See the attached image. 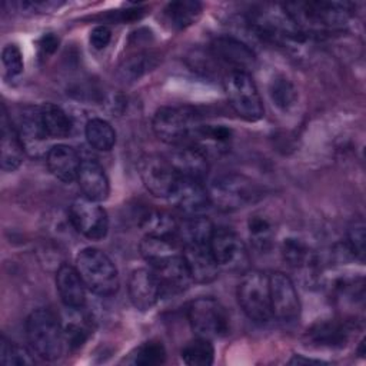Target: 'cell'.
I'll return each instance as SVG.
<instances>
[{
    "instance_id": "cell-14",
    "label": "cell",
    "mask_w": 366,
    "mask_h": 366,
    "mask_svg": "<svg viewBox=\"0 0 366 366\" xmlns=\"http://www.w3.org/2000/svg\"><path fill=\"white\" fill-rule=\"evenodd\" d=\"M174 209L186 216L203 214L210 203L209 192L200 180L179 177V182L167 197Z\"/></svg>"
},
{
    "instance_id": "cell-23",
    "label": "cell",
    "mask_w": 366,
    "mask_h": 366,
    "mask_svg": "<svg viewBox=\"0 0 366 366\" xmlns=\"http://www.w3.org/2000/svg\"><path fill=\"white\" fill-rule=\"evenodd\" d=\"M350 327L346 322L339 320H323L315 323L310 329H307L305 339L309 345L316 347H327L336 349L343 347L349 339Z\"/></svg>"
},
{
    "instance_id": "cell-31",
    "label": "cell",
    "mask_w": 366,
    "mask_h": 366,
    "mask_svg": "<svg viewBox=\"0 0 366 366\" xmlns=\"http://www.w3.org/2000/svg\"><path fill=\"white\" fill-rule=\"evenodd\" d=\"M180 357L190 366H209L214 362V347L210 339L196 336L180 350Z\"/></svg>"
},
{
    "instance_id": "cell-28",
    "label": "cell",
    "mask_w": 366,
    "mask_h": 366,
    "mask_svg": "<svg viewBox=\"0 0 366 366\" xmlns=\"http://www.w3.org/2000/svg\"><path fill=\"white\" fill-rule=\"evenodd\" d=\"M40 113L49 139H64L71 133L73 123L60 106L54 103H43L40 106Z\"/></svg>"
},
{
    "instance_id": "cell-20",
    "label": "cell",
    "mask_w": 366,
    "mask_h": 366,
    "mask_svg": "<svg viewBox=\"0 0 366 366\" xmlns=\"http://www.w3.org/2000/svg\"><path fill=\"white\" fill-rule=\"evenodd\" d=\"M56 287L63 305L69 309L79 310L86 305V285L80 277L76 266L61 264L56 272Z\"/></svg>"
},
{
    "instance_id": "cell-36",
    "label": "cell",
    "mask_w": 366,
    "mask_h": 366,
    "mask_svg": "<svg viewBox=\"0 0 366 366\" xmlns=\"http://www.w3.org/2000/svg\"><path fill=\"white\" fill-rule=\"evenodd\" d=\"M166 360V349L160 340L150 339L142 343L132 353V363L142 366L162 365Z\"/></svg>"
},
{
    "instance_id": "cell-24",
    "label": "cell",
    "mask_w": 366,
    "mask_h": 366,
    "mask_svg": "<svg viewBox=\"0 0 366 366\" xmlns=\"http://www.w3.org/2000/svg\"><path fill=\"white\" fill-rule=\"evenodd\" d=\"M152 270L154 272V274L159 279L162 296L184 292L193 282L182 254L170 259L169 262H166Z\"/></svg>"
},
{
    "instance_id": "cell-18",
    "label": "cell",
    "mask_w": 366,
    "mask_h": 366,
    "mask_svg": "<svg viewBox=\"0 0 366 366\" xmlns=\"http://www.w3.org/2000/svg\"><path fill=\"white\" fill-rule=\"evenodd\" d=\"M169 162L179 177L184 179L203 182L209 172V160L206 153L194 144L179 146L172 152Z\"/></svg>"
},
{
    "instance_id": "cell-10",
    "label": "cell",
    "mask_w": 366,
    "mask_h": 366,
    "mask_svg": "<svg viewBox=\"0 0 366 366\" xmlns=\"http://www.w3.org/2000/svg\"><path fill=\"white\" fill-rule=\"evenodd\" d=\"M69 219L73 227L90 240H100L109 232L106 210L86 197H79L70 204Z\"/></svg>"
},
{
    "instance_id": "cell-15",
    "label": "cell",
    "mask_w": 366,
    "mask_h": 366,
    "mask_svg": "<svg viewBox=\"0 0 366 366\" xmlns=\"http://www.w3.org/2000/svg\"><path fill=\"white\" fill-rule=\"evenodd\" d=\"M127 293L132 305L139 310H150L162 297L157 276L152 269H136L130 273Z\"/></svg>"
},
{
    "instance_id": "cell-26",
    "label": "cell",
    "mask_w": 366,
    "mask_h": 366,
    "mask_svg": "<svg viewBox=\"0 0 366 366\" xmlns=\"http://www.w3.org/2000/svg\"><path fill=\"white\" fill-rule=\"evenodd\" d=\"M202 3L196 0L170 1L163 9V20L172 30L180 31L194 24L202 16Z\"/></svg>"
},
{
    "instance_id": "cell-39",
    "label": "cell",
    "mask_w": 366,
    "mask_h": 366,
    "mask_svg": "<svg viewBox=\"0 0 366 366\" xmlns=\"http://www.w3.org/2000/svg\"><path fill=\"white\" fill-rule=\"evenodd\" d=\"M1 63L4 66L6 73L10 77L19 76L23 69H24V61H23V54L20 49L16 44H7L4 46L1 51Z\"/></svg>"
},
{
    "instance_id": "cell-17",
    "label": "cell",
    "mask_w": 366,
    "mask_h": 366,
    "mask_svg": "<svg viewBox=\"0 0 366 366\" xmlns=\"http://www.w3.org/2000/svg\"><path fill=\"white\" fill-rule=\"evenodd\" d=\"M24 144L21 137L9 117L6 106H1V120H0V163L4 172H14L24 157Z\"/></svg>"
},
{
    "instance_id": "cell-1",
    "label": "cell",
    "mask_w": 366,
    "mask_h": 366,
    "mask_svg": "<svg viewBox=\"0 0 366 366\" xmlns=\"http://www.w3.org/2000/svg\"><path fill=\"white\" fill-rule=\"evenodd\" d=\"M282 6L303 34L343 29L352 14L347 3L336 1H292Z\"/></svg>"
},
{
    "instance_id": "cell-25",
    "label": "cell",
    "mask_w": 366,
    "mask_h": 366,
    "mask_svg": "<svg viewBox=\"0 0 366 366\" xmlns=\"http://www.w3.org/2000/svg\"><path fill=\"white\" fill-rule=\"evenodd\" d=\"M139 250L150 269L159 267L170 259L182 254V246L176 239L153 234H144L139 244Z\"/></svg>"
},
{
    "instance_id": "cell-9",
    "label": "cell",
    "mask_w": 366,
    "mask_h": 366,
    "mask_svg": "<svg viewBox=\"0 0 366 366\" xmlns=\"http://www.w3.org/2000/svg\"><path fill=\"white\" fill-rule=\"evenodd\" d=\"M209 247L219 267L230 272H244L249 267L247 247L232 229L214 227Z\"/></svg>"
},
{
    "instance_id": "cell-38",
    "label": "cell",
    "mask_w": 366,
    "mask_h": 366,
    "mask_svg": "<svg viewBox=\"0 0 366 366\" xmlns=\"http://www.w3.org/2000/svg\"><path fill=\"white\" fill-rule=\"evenodd\" d=\"M365 229L366 226L362 217L355 219L347 227L346 247L353 254V257H357L359 260L365 259V240H366Z\"/></svg>"
},
{
    "instance_id": "cell-2",
    "label": "cell",
    "mask_w": 366,
    "mask_h": 366,
    "mask_svg": "<svg viewBox=\"0 0 366 366\" xmlns=\"http://www.w3.org/2000/svg\"><path fill=\"white\" fill-rule=\"evenodd\" d=\"M203 123L197 110L192 106H164L160 107L152 122V127L159 140L182 146L196 142Z\"/></svg>"
},
{
    "instance_id": "cell-37",
    "label": "cell",
    "mask_w": 366,
    "mask_h": 366,
    "mask_svg": "<svg viewBox=\"0 0 366 366\" xmlns=\"http://www.w3.org/2000/svg\"><path fill=\"white\" fill-rule=\"evenodd\" d=\"M33 350L26 349L10 342L6 336H1L0 343V362L4 365H33Z\"/></svg>"
},
{
    "instance_id": "cell-21",
    "label": "cell",
    "mask_w": 366,
    "mask_h": 366,
    "mask_svg": "<svg viewBox=\"0 0 366 366\" xmlns=\"http://www.w3.org/2000/svg\"><path fill=\"white\" fill-rule=\"evenodd\" d=\"M14 126L21 137L24 149L30 154H36V152L41 149V144L44 143V140L49 139L43 126L40 107L24 106L19 112L17 123Z\"/></svg>"
},
{
    "instance_id": "cell-13",
    "label": "cell",
    "mask_w": 366,
    "mask_h": 366,
    "mask_svg": "<svg viewBox=\"0 0 366 366\" xmlns=\"http://www.w3.org/2000/svg\"><path fill=\"white\" fill-rule=\"evenodd\" d=\"M209 51L214 60L230 71H247L256 64L253 50L239 39L232 36H217L212 40Z\"/></svg>"
},
{
    "instance_id": "cell-33",
    "label": "cell",
    "mask_w": 366,
    "mask_h": 366,
    "mask_svg": "<svg viewBox=\"0 0 366 366\" xmlns=\"http://www.w3.org/2000/svg\"><path fill=\"white\" fill-rule=\"evenodd\" d=\"M282 257L286 264L293 269H300L315 263V256L310 249L299 239H285L282 244Z\"/></svg>"
},
{
    "instance_id": "cell-27",
    "label": "cell",
    "mask_w": 366,
    "mask_h": 366,
    "mask_svg": "<svg viewBox=\"0 0 366 366\" xmlns=\"http://www.w3.org/2000/svg\"><path fill=\"white\" fill-rule=\"evenodd\" d=\"M213 230L214 226L206 216H186L177 223L176 239L182 247L187 244H209Z\"/></svg>"
},
{
    "instance_id": "cell-8",
    "label": "cell",
    "mask_w": 366,
    "mask_h": 366,
    "mask_svg": "<svg viewBox=\"0 0 366 366\" xmlns=\"http://www.w3.org/2000/svg\"><path fill=\"white\" fill-rule=\"evenodd\" d=\"M237 302L249 319L259 323L269 322L273 317L269 274L260 270L246 272L237 287Z\"/></svg>"
},
{
    "instance_id": "cell-30",
    "label": "cell",
    "mask_w": 366,
    "mask_h": 366,
    "mask_svg": "<svg viewBox=\"0 0 366 366\" xmlns=\"http://www.w3.org/2000/svg\"><path fill=\"white\" fill-rule=\"evenodd\" d=\"M84 136L89 144L100 152H109L116 144V132L113 126L100 117L90 119L86 123Z\"/></svg>"
},
{
    "instance_id": "cell-6",
    "label": "cell",
    "mask_w": 366,
    "mask_h": 366,
    "mask_svg": "<svg viewBox=\"0 0 366 366\" xmlns=\"http://www.w3.org/2000/svg\"><path fill=\"white\" fill-rule=\"evenodd\" d=\"M232 109L246 122H257L264 109L257 86L247 71H229L223 80Z\"/></svg>"
},
{
    "instance_id": "cell-19",
    "label": "cell",
    "mask_w": 366,
    "mask_h": 366,
    "mask_svg": "<svg viewBox=\"0 0 366 366\" xmlns=\"http://www.w3.org/2000/svg\"><path fill=\"white\" fill-rule=\"evenodd\" d=\"M76 180L83 193V197L97 203L109 197V193H110L109 179L103 166L97 160H93V159L81 160Z\"/></svg>"
},
{
    "instance_id": "cell-34",
    "label": "cell",
    "mask_w": 366,
    "mask_h": 366,
    "mask_svg": "<svg viewBox=\"0 0 366 366\" xmlns=\"http://www.w3.org/2000/svg\"><path fill=\"white\" fill-rule=\"evenodd\" d=\"M247 229L250 240L257 250L264 252L272 246L274 229L269 219L262 214H253L247 222Z\"/></svg>"
},
{
    "instance_id": "cell-40",
    "label": "cell",
    "mask_w": 366,
    "mask_h": 366,
    "mask_svg": "<svg viewBox=\"0 0 366 366\" xmlns=\"http://www.w3.org/2000/svg\"><path fill=\"white\" fill-rule=\"evenodd\" d=\"M90 44L93 46V49L96 50H103L112 40V31L107 26H96L92 31H90Z\"/></svg>"
},
{
    "instance_id": "cell-7",
    "label": "cell",
    "mask_w": 366,
    "mask_h": 366,
    "mask_svg": "<svg viewBox=\"0 0 366 366\" xmlns=\"http://www.w3.org/2000/svg\"><path fill=\"white\" fill-rule=\"evenodd\" d=\"M187 319L196 336L219 339L230 330V316L226 307L213 297H197L187 307Z\"/></svg>"
},
{
    "instance_id": "cell-11",
    "label": "cell",
    "mask_w": 366,
    "mask_h": 366,
    "mask_svg": "<svg viewBox=\"0 0 366 366\" xmlns=\"http://www.w3.org/2000/svg\"><path fill=\"white\" fill-rule=\"evenodd\" d=\"M272 316L282 322H293L300 315V300L295 283L283 272L269 274Z\"/></svg>"
},
{
    "instance_id": "cell-29",
    "label": "cell",
    "mask_w": 366,
    "mask_h": 366,
    "mask_svg": "<svg viewBox=\"0 0 366 366\" xmlns=\"http://www.w3.org/2000/svg\"><path fill=\"white\" fill-rule=\"evenodd\" d=\"M159 63V56L153 51H140L137 54L129 56L119 66L117 77L124 83H132L139 80L142 76L153 70Z\"/></svg>"
},
{
    "instance_id": "cell-35",
    "label": "cell",
    "mask_w": 366,
    "mask_h": 366,
    "mask_svg": "<svg viewBox=\"0 0 366 366\" xmlns=\"http://www.w3.org/2000/svg\"><path fill=\"white\" fill-rule=\"evenodd\" d=\"M269 94L276 107L286 112L295 106L297 93L295 86L285 76H276L269 86Z\"/></svg>"
},
{
    "instance_id": "cell-32",
    "label": "cell",
    "mask_w": 366,
    "mask_h": 366,
    "mask_svg": "<svg viewBox=\"0 0 366 366\" xmlns=\"http://www.w3.org/2000/svg\"><path fill=\"white\" fill-rule=\"evenodd\" d=\"M140 227L146 232V234L176 239L177 222L166 212L149 210L146 214H143Z\"/></svg>"
},
{
    "instance_id": "cell-3",
    "label": "cell",
    "mask_w": 366,
    "mask_h": 366,
    "mask_svg": "<svg viewBox=\"0 0 366 366\" xmlns=\"http://www.w3.org/2000/svg\"><path fill=\"white\" fill-rule=\"evenodd\" d=\"M26 336L30 349L43 360H56L64 347V330L50 309H36L26 320Z\"/></svg>"
},
{
    "instance_id": "cell-4",
    "label": "cell",
    "mask_w": 366,
    "mask_h": 366,
    "mask_svg": "<svg viewBox=\"0 0 366 366\" xmlns=\"http://www.w3.org/2000/svg\"><path fill=\"white\" fill-rule=\"evenodd\" d=\"M76 269L86 287L100 296H112L119 290V273L112 259L96 247L80 250L76 257Z\"/></svg>"
},
{
    "instance_id": "cell-5",
    "label": "cell",
    "mask_w": 366,
    "mask_h": 366,
    "mask_svg": "<svg viewBox=\"0 0 366 366\" xmlns=\"http://www.w3.org/2000/svg\"><path fill=\"white\" fill-rule=\"evenodd\" d=\"M207 192L210 203L224 212L243 209L257 202L262 196L257 183L239 173H227L216 177Z\"/></svg>"
},
{
    "instance_id": "cell-16",
    "label": "cell",
    "mask_w": 366,
    "mask_h": 366,
    "mask_svg": "<svg viewBox=\"0 0 366 366\" xmlns=\"http://www.w3.org/2000/svg\"><path fill=\"white\" fill-rule=\"evenodd\" d=\"M182 256L194 283H212L219 276V264L209 244H187L182 247Z\"/></svg>"
},
{
    "instance_id": "cell-41",
    "label": "cell",
    "mask_w": 366,
    "mask_h": 366,
    "mask_svg": "<svg viewBox=\"0 0 366 366\" xmlns=\"http://www.w3.org/2000/svg\"><path fill=\"white\" fill-rule=\"evenodd\" d=\"M57 47H59V39L51 33L44 34L39 41V53L41 56H49L54 53Z\"/></svg>"
},
{
    "instance_id": "cell-12",
    "label": "cell",
    "mask_w": 366,
    "mask_h": 366,
    "mask_svg": "<svg viewBox=\"0 0 366 366\" xmlns=\"http://www.w3.org/2000/svg\"><path fill=\"white\" fill-rule=\"evenodd\" d=\"M140 177L150 194L163 199H167L172 194L179 182V174L169 159L154 154L146 156L140 162Z\"/></svg>"
},
{
    "instance_id": "cell-22",
    "label": "cell",
    "mask_w": 366,
    "mask_h": 366,
    "mask_svg": "<svg viewBox=\"0 0 366 366\" xmlns=\"http://www.w3.org/2000/svg\"><path fill=\"white\" fill-rule=\"evenodd\" d=\"M46 163L56 179L64 183H71L77 179L81 159L74 147L69 144H56L47 150Z\"/></svg>"
}]
</instances>
